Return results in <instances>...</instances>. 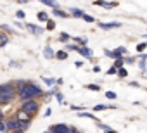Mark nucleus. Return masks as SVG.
I'll return each mask as SVG.
<instances>
[{
    "mask_svg": "<svg viewBox=\"0 0 147 133\" xmlns=\"http://www.w3.org/2000/svg\"><path fill=\"white\" fill-rule=\"evenodd\" d=\"M18 95H19L21 100H35V97H42L43 92L36 85H33V83H24L18 90Z\"/></svg>",
    "mask_w": 147,
    "mask_h": 133,
    "instance_id": "f257e3e1",
    "label": "nucleus"
},
{
    "mask_svg": "<svg viewBox=\"0 0 147 133\" xmlns=\"http://www.w3.org/2000/svg\"><path fill=\"white\" fill-rule=\"evenodd\" d=\"M14 95H16V92H14V85H12V83L0 85V99H2L5 104H7V102H11Z\"/></svg>",
    "mask_w": 147,
    "mask_h": 133,
    "instance_id": "f03ea898",
    "label": "nucleus"
},
{
    "mask_svg": "<svg viewBox=\"0 0 147 133\" xmlns=\"http://www.w3.org/2000/svg\"><path fill=\"white\" fill-rule=\"evenodd\" d=\"M38 102L36 100H24L23 102V105H21V111L23 112H26L28 116H31V114H36V111H38Z\"/></svg>",
    "mask_w": 147,
    "mask_h": 133,
    "instance_id": "7ed1b4c3",
    "label": "nucleus"
},
{
    "mask_svg": "<svg viewBox=\"0 0 147 133\" xmlns=\"http://www.w3.org/2000/svg\"><path fill=\"white\" fill-rule=\"evenodd\" d=\"M16 130H19V121H18L16 118L7 119V121H5V133H7V131H16Z\"/></svg>",
    "mask_w": 147,
    "mask_h": 133,
    "instance_id": "20e7f679",
    "label": "nucleus"
},
{
    "mask_svg": "<svg viewBox=\"0 0 147 133\" xmlns=\"http://www.w3.org/2000/svg\"><path fill=\"white\" fill-rule=\"evenodd\" d=\"M121 54H126V48L125 47H119V48H116V50H106V55H109V57H114V59H118Z\"/></svg>",
    "mask_w": 147,
    "mask_h": 133,
    "instance_id": "39448f33",
    "label": "nucleus"
},
{
    "mask_svg": "<svg viewBox=\"0 0 147 133\" xmlns=\"http://www.w3.org/2000/svg\"><path fill=\"white\" fill-rule=\"evenodd\" d=\"M50 130H52V131H54V133H69V130H71V128H69V126H66V124H62V123H61V124H55V126H52V128H50Z\"/></svg>",
    "mask_w": 147,
    "mask_h": 133,
    "instance_id": "423d86ee",
    "label": "nucleus"
},
{
    "mask_svg": "<svg viewBox=\"0 0 147 133\" xmlns=\"http://www.w3.org/2000/svg\"><path fill=\"white\" fill-rule=\"evenodd\" d=\"M99 26H100L102 30H113V28H119L121 24H119V23H100Z\"/></svg>",
    "mask_w": 147,
    "mask_h": 133,
    "instance_id": "0eeeda50",
    "label": "nucleus"
},
{
    "mask_svg": "<svg viewBox=\"0 0 147 133\" xmlns=\"http://www.w3.org/2000/svg\"><path fill=\"white\" fill-rule=\"evenodd\" d=\"M30 118H31V116H28L26 112L19 111V112H18V118H16V119H18V121H21V123H30Z\"/></svg>",
    "mask_w": 147,
    "mask_h": 133,
    "instance_id": "6e6552de",
    "label": "nucleus"
},
{
    "mask_svg": "<svg viewBox=\"0 0 147 133\" xmlns=\"http://www.w3.org/2000/svg\"><path fill=\"white\" fill-rule=\"evenodd\" d=\"M82 55H85L87 59H92V50L90 48H87V47H80V48H76Z\"/></svg>",
    "mask_w": 147,
    "mask_h": 133,
    "instance_id": "1a4fd4ad",
    "label": "nucleus"
},
{
    "mask_svg": "<svg viewBox=\"0 0 147 133\" xmlns=\"http://www.w3.org/2000/svg\"><path fill=\"white\" fill-rule=\"evenodd\" d=\"M26 26H28V30H30L31 33H35V35H40V33L43 31V30H40V28H36V26H33V24H26Z\"/></svg>",
    "mask_w": 147,
    "mask_h": 133,
    "instance_id": "9d476101",
    "label": "nucleus"
},
{
    "mask_svg": "<svg viewBox=\"0 0 147 133\" xmlns=\"http://www.w3.org/2000/svg\"><path fill=\"white\" fill-rule=\"evenodd\" d=\"M71 14L75 17H83V11H80V9H71Z\"/></svg>",
    "mask_w": 147,
    "mask_h": 133,
    "instance_id": "9b49d317",
    "label": "nucleus"
},
{
    "mask_svg": "<svg viewBox=\"0 0 147 133\" xmlns=\"http://www.w3.org/2000/svg\"><path fill=\"white\" fill-rule=\"evenodd\" d=\"M54 55H55V54L52 52V48H50V47H45V57H47V59H52Z\"/></svg>",
    "mask_w": 147,
    "mask_h": 133,
    "instance_id": "f8f14e48",
    "label": "nucleus"
},
{
    "mask_svg": "<svg viewBox=\"0 0 147 133\" xmlns=\"http://www.w3.org/2000/svg\"><path fill=\"white\" fill-rule=\"evenodd\" d=\"M55 57H57V59H61V60H64V59H66V57H67V54H66V52H62V50H61V52H57V54H55Z\"/></svg>",
    "mask_w": 147,
    "mask_h": 133,
    "instance_id": "ddd939ff",
    "label": "nucleus"
},
{
    "mask_svg": "<svg viewBox=\"0 0 147 133\" xmlns=\"http://www.w3.org/2000/svg\"><path fill=\"white\" fill-rule=\"evenodd\" d=\"M54 14H55V16H59V17H67V14H66V12H62V11H59V9H55V11H54Z\"/></svg>",
    "mask_w": 147,
    "mask_h": 133,
    "instance_id": "4468645a",
    "label": "nucleus"
},
{
    "mask_svg": "<svg viewBox=\"0 0 147 133\" xmlns=\"http://www.w3.org/2000/svg\"><path fill=\"white\" fill-rule=\"evenodd\" d=\"M38 19H40V21H49V16H47L45 12H40V14H38Z\"/></svg>",
    "mask_w": 147,
    "mask_h": 133,
    "instance_id": "2eb2a0df",
    "label": "nucleus"
},
{
    "mask_svg": "<svg viewBox=\"0 0 147 133\" xmlns=\"http://www.w3.org/2000/svg\"><path fill=\"white\" fill-rule=\"evenodd\" d=\"M104 109H109V107L107 105H102V104H99V105L94 107V111H104Z\"/></svg>",
    "mask_w": 147,
    "mask_h": 133,
    "instance_id": "dca6fc26",
    "label": "nucleus"
},
{
    "mask_svg": "<svg viewBox=\"0 0 147 133\" xmlns=\"http://www.w3.org/2000/svg\"><path fill=\"white\" fill-rule=\"evenodd\" d=\"M0 131H4V133H5V121H4V118L0 119Z\"/></svg>",
    "mask_w": 147,
    "mask_h": 133,
    "instance_id": "f3484780",
    "label": "nucleus"
},
{
    "mask_svg": "<svg viewBox=\"0 0 147 133\" xmlns=\"http://www.w3.org/2000/svg\"><path fill=\"white\" fill-rule=\"evenodd\" d=\"M75 40H76V42H78L80 45H83V47L87 45V38H75Z\"/></svg>",
    "mask_w": 147,
    "mask_h": 133,
    "instance_id": "a211bd4d",
    "label": "nucleus"
},
{
    "mask_svg": "<svg viewBox=\"0 0 147 133\" xmlns=\"http://www.w3.org/2000/svg\"><path fill=\"white\" fill-rule=\"evenodd\" d=\"M43 81H45V83H47V85H49V87H52V85H54V83H55V80H52V78H45V80H43Z\"/></svg>",
    "mask_w": 147,
    "mask_h": 133,
    "instance_id": "6ab92c4d",
    "label": "nucleus"
},
{
    "mask_svg": "<svg viewBox=\"0 0 147 133\" xmlns=\"http://www.w3.org/2000/svg\"><path fill=\"white\" fill-rule=\"evenodd\" d=\"M106 97H107V99H111V100H113V99H116V97H118V95H116V93H114V92H107V93H106Z\"/></svg>",
    "mask_w": 147,
    "mask_h": 133,
    "instance_id": "aec40b11",
    "label": "nucleus"
},
{
    "mask_svg": "<svg viewBox=\"0 0 147 133\" xmlns=\"http://www.w3.org/2000/svg\"><path fill=\"white\" fill-rule=\"evenodd\" d=\"M83 19H85L87 23H94V17H92V16H87V14H83Z\"/></svg>",
    "mask_w": 147,
    "mask_h": 133,
    "instance_id": "412c9836",
    "label": "nucleus"
},
{
    "mask_svg": "<svg viewBox=\"0 0 147 133\" xmlns=\"http://www.w3.org/2000/svg\"><path fill=\"white\" fill-rule=\"evenodd\" d=\"M47 28H49V30H54V28H55V23H54V21H47Z\"/></svg>",
    "mask_w": 147,
    "mask_h": 133,
    "instance_id": "4be33fe9",
    "label": "nucleus"
},
{
    "mask_svg": "<svg viewBox=\"0 0 147 133\" xmlns=\"http://www.w3.org/2000/svg\"><path fill=\"white\" fill-rule=\"evenodd\" d=\"M67 38H69L67 33H61V42H67Z\"/></svg>",
    "mask_w": 147,
    "mask_h": 133,
    "instance_id": "5701e85b",
    "label": "nucleus"
},
{
    "mask_svg": "<svg viewBox=\"0 0 147 133\" xmlns=\"http://www.w3.org/2000/svg\"><path fill=\"white\" fill-rule=\"evenodd\" d=\"M118 75H119L121 78H126V75H128V73H126V69H119V71H118Z\"/></svg>",
    "mask_w": 147,
    "mask_h": 133,
    "instance_id": "b1692460",
    "label": "nucleus"
},
{
    "mask_svg": "<svg viewBox=\"0 0 147 133\" xmlns=\"http://www.w3.org/2000/svg\"><path fill=\"white\" fill-rule=\"evenodd\" d=\"M87 88H88V90H94V92H95V90H99V85H88Z\"/></svg>",
    "mask_w": 147,
    "mask_h": 133,
    "instance_id": "393cba45",
    "label": "nucleus"
},
{
    "mask_svg": "<svg viewBox=\"0 0 147 133\" xmlns=\"http://www.w3.org/2000/svg\"><path fill=\"white\" fill-rule=\"evenodd\" d=\"M121 64H123V60H121V59H118V60H116V64L113 66V68H119V66H121Z\"/></svg>",
    "mask_w": 147,
    "mask_h": 133,
    "instance_id": "a878e982",
    "label": "nucleus"
},
{
    "mask_svg": "<svg viewBox=\"0 0 147 133\" xmlns=\"http://www.w3.org/2000/svg\"><path fill=\"white\" fill-rule=\"evenodd\" d=\"M145 47H147V43H140V45H138V47H137V50H144V48H145Z\"/></svg>",
    "mask_w": 147,
    "mask_h": 133,
    "instance_id": "bb28decb",
    "label": "nucleus"
},
{
    "mask_svg": "<svg viewBox=\"0 0 147 133\" xmlns=\"http://www.w3.org/2000/svg\"><path fill=\"white\" fill-rule=\"evenodd\" d=\"M114 73H116V68H111V69L107 71V75H114Z\"/></svg>",
    "mask_w": 147,
    "mask_h": 133,
    "instance_id": "cd10ccee",
    "label": "nucleus"
},
{
    "mask_svg": "<svg viewBox=\"0 0 147 133\" xmlns=\"http://www.w3.org/2000/svg\"><path fill=\"white\" fill-rule=\"evenodd\" d=\"M18 17H19V19H23V17H24V12H21V11H19V12H18Z\"/></svg>",
    "mask_w": 147,
    "mask_h": 133,
    "instance_id": "c85d7f7f",
    "label": "nucleus"
},
{
    "mask_svg": "<svg viewBox=\"0 0 147 133\" xmlns=\"http://www.w3.org/2000/svg\"><path fill=\"white\" fill-rule=\"evenodd\" d=\"M106 133H116L114 130H106Z\"/></svg>",
    "mask_w": 147,
    "mask_h": 133,
    "instance_id": "c756f323",
    "label": "nucleus"
},
{
    "mask_svg": "<svg viewBox=\"0 0 147 133\" xmlns=\"http://www.w3.org/2000/svg\"><path fill=\"white\" fill-rule=\"evenodd\" d=\"M69 133H80V131H76V130H69Z\"/></svg>",
    "mask_w": 147,
    "mask_h": 133,
    "instance_id": "7c9ffc66",
    "label": "nucleus"
},
{
    "mask_svg": "<svg viewBox=\"0 0 147 133\" xmlns=\"http://www.w3.org/2000/svg\"><path fill=\"white\" fill-rule=\"evenodd\" d=\"M12 133H23V130H16V131H12Z\"/></svg>",
    "mask_w": 147,
    "mask_h": 133,
    "instance_id": "2f4dec72",
    "label": "nucleus"
},
{
    "mask_svg": "<svg viewBox=\"0 0 147 133\" xmlns=\"http://www.w3.org/2000/svg\"><path fill=\"white\" fill-rule=\"evenodd\" d=\"M45 133H54V131H52V130H47V131H45Z\"/></svg>",
    "mask_w": 147,
    "mask_h": 133,
    "instance_id": "473e14b6",
    "label": "nucleus"
},
{
    "mask_svg": "<svg viewBox=\"0 0 147 133\" xmlns=\"http://www.w3.org/2000/svg\"><path fill=\"white\" fill-rule=\"evenodd\" d=\"M2 118H4V116H2V111H0V119H2Z\"/></svg>",
    "mask_w": 147,
    "mask_h": 133,
    "instance_id": "72a5a7b5",
    "label": "nucleus"
},
{
    "mask_svg": "<svg viewBox=\"0 0 147 133\" xmlns=\"http://www.w3.org/2000/svg\"><path fill=\"white\" fill-rule=\"evenodd\" d=\"M0 104H5V102H4V100H2V99H0Z\"/></svg>",
    "mask_w": 147,
    "mask_h": 133,
    "instance_id": "f704fd0d",
    "label": "nucleus"
}]
</instances>
